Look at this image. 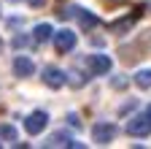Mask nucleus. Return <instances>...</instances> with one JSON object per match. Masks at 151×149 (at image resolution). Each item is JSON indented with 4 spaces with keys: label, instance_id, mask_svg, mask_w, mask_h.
Returning a JSON list of instances; mask_svg holds the SVG:
<instances>
[{
    "label": "nucleus",
    "instance_id": "f257e3e1",
    "mask_svg": "<svg viewBox=\"0 0 151 149\" xmlns=\"http://www.w3.org/2000/svg\"><path fill=\"white\" fill-rule=\"evenodd\" d=\"M84 65H86V71L92 73V76H105V73L113 68L108 54H89V57L84 60Z\"/></svg>",
    "mask_w": 151,
    "mask_h": 149
},
{
    "label": "nucleus",
    "instance_id": "f03ea898",
    "mask_svg": "<svg viewBox=\"0 0 151 149\" xmlns=\"http://www.w3.org/2000/svg\"><path fill=\"white\" fill-rule=\"evenodd\" d=\"M113 136H116V125H113V122H97V125L92 127V141L100 144V146L111 144Z\"/></svg>",
    "mask_w": 151,
    "mask_h": 149
},
{
    "label": "nucleus",
    "instance_id": "7ed1b4c3",
    "mask_svg": "<svg viewBox=\"0 0 151 149\" xmlns=\"http://www.w3.org/2000/svg\"><path fill=\"white\" fill-rule=\"evenodd\" d=\"M49 125V114L46 111H32V114L24 119V130L30 136H38V133H43V127Z\"/></svg>",
    "mask_w": 151,
    "mask_h": 149
},
{
    "label": "nucleus",
    "instance_id": "20e7f679",
    "mask_svg": "<svg viewBox=\"0 0 151 149\" xmlns=\"http://www.w3.org/2000/svg\"><path fill=\"white\" fill-rule=\"evenodd\" d=\"M127 133L135 136V138L151 136V122H148V117H146V114H143V117H132V119L127 122Z\"/></svg>",
    "mask_w": 151,
    "mask_h": 149
},
{
    "label": "nucleus",
    "instance_id": "39448f33",
    "mask_svg": "<svg viewBox=\"0 0 151 149\" xmlns=\"http://www.w3.org/2000/svg\"><path fill=\"white\" fill-rule=\"evenodd\" d=\"M54 46L60 54L65 52H73L76 49V33L73 30H60V33H54Z\"/></svg>",
    "mask_w": 151,
    "mask_h": 149
},
{
    "label": "nucleus",
    "instance_id": "423d86ee",
    "mask_svg": "<svg viewBox=\"0 0 151 149\" xmlns=\"http://www.w3.org/2000/svg\"><path fill=\"white\" fill-rule=\"evenodd\" d=\"M43 84L51 87V89L65 87V73H62L60 68H54V65H46V68H43Z\"/></svg>",
    "mask_w": 151,
    "mask_h": 149
},
{
    "label": "nucleus",
    "instance_id": "0eeeda50",
    "mask_svg": "<svg viewBox=\"0 0 151 149\" xmlns=\"http://www.w3.org/2000/svg\"><path fill=\"white\" fill-rule=\"evenodd\" d=\"M14 73L16 76H32L35 73V63L30 57H24V54H19V57L14 60Z\"/></svg>",
    "mask_w": 151,
    "mask_h": 149
},
{
    "label": "nucleus",
    "instance_id": "6e6552de",
    "mask_svg": "<svg viewBox=\"0 0 151 149\" xmlns=\"http://www.w3.org/2000/svg\"><path fill=\"white\" fill-rule=\"evenodd\" d=\"M46 144H49V146H73V149H78V146H81L78 141H73V138H70V136L65 133V130H60V133H54V136H51V138H49Z\"/></svg>",
    "mask_w": 151,
    "mask_h": 149
},
{
    "label": "nucleus",
    "instance_id": "1a4fd4ad",
    "mask_svg": "<svg viewBox=\"0 0 151 149\" xmlns=\"http://www.w3.org/2000/svg\"><path fill=\"white\" fill-rule=\"evenodd\" d=\"M51 35H54V27H51V25H46V22H43V25H35V30H32L35 44H46Z\"/></svg>",
    "mask_w": 151,
    "mask_h": 149
},
{
    "label": "nucleus",
    "instance_id": "9d476101",
    "mask_svg": "<svg viewBox=\"0 0 151 149\" xmlns=\"http://www.w3.org/2000/svg\"><path fill=\"white\" fill-rule=\"evenodd\" d=\"M76 16H78V25H81L84 30H92V27H97V22H100L94 14H89V11H81V8L76 11Z\"/></svg>",
    "mask_w": 151,
    "mask_h": 149
},
{
    "label": "nucleus",
    "instance_id": "9b49d317",
    "mask_svg": "<svg viewBox=\"0 0 151 149\" xmlns=\"http://www.w3.org/2000/svg\"><path fill=\"white\" fill-rule=\"evenodd\" d=\"M135 84L140 89H151V68H140L135 73Z\"/></svg>",
    "mask_w": 151,
    "mask_h": 149
},
{
    "label": "nucleus",
    "instance_id": "f8f14e48",
    "mask_svg": "<svg viewBox=\"0 0 151 149\" xmlns=\"http://www.w3.org/2000/svg\"><path fill=\"white\" fill-rule=\"evenodd\" d=\"M132 22H135V19H132V16H127V19L111 22V25H108V30H111V33H127V30L132 27Z\"/></svg>",
    "mask_w": 151,
    "mask_h": 149
},
{
    "label": "nucleus",
    "instance_id": "ddd939ff",
    "mask_svg": "<svg viewBox=\"0 0 151 149\" xmlns=\"http://www.w3.org/2000/svg\"><path fill=\"white\" fill-rule=\"evenodd\" d=\"M0 138L16 141V127H14V125H0Z\"/></svg>",
    "mask_w": 151,
    "mask_h": 149
},
{
    "label": "nucleus",
    "instance_id": "4468645a",
    "mask_svg": "<svg viewBox=\"0 0 151 149\" xmlns=\"http://www.w3.org/2000/svg\"><path fill=\"white\" fill-rule=\"evenodd\" d=\"M24 44H27L24 35H16V38H14V46H24Z\"/></svg>",
    "mask_w": 151,
    "mask_h": 149
},
{
    "label": "nucleus",
    "instance_id": "2eb2a0df",
    "mask_svg": "<svg viewBox=\"0 0 151 149\" xmlns=\"http://www.w3.org/2000/svg\"><path fill=\"white\" fill-rule=\"evenodd\" d=\"M68 119H70V125H73V127H78V117H76V114H68Z\"/></svg>",
    "mask_w": 151,
    "mask_h": 149
},
{
    "label": "nucleus",
    "instance_id": "dca6fc26",
    "mask_svg": "<svg viewBox=\"0 0 151 149\" xmlns=\"http://www.w3.org/2000/svg\"><path fill=\"white\" fill-rule=\"evenodd\" d=\"M30 6H35V8H38V6H43V0H30Z\"/></svg>",
    "mask_w": 151,
    "mask_h": 149
},
{
    "label": "nucleus",
    "instance_id": "f3484780",
    "mask_svg": "<svg viewBox=\"0 0 151 149\" xmlns=\"http://www.w3.org/2000/svg\"><path fill=\"white\" fill-rule=\"evenodd\" d=\"M146 117H148V122H151V106H148V108H146Z\"/></svg>",
    "mask_w": 151,
    "mask_h": 149
},
{
    "label": "nucleus",
    "instance_id": "a211bd4d",
    "mask_svg": "<svg viewBox=\"0 0 151 149\" xmlns=\"http://www.w3.org/2000/svg\"><path fill=\"white\" fill-rule=\"evenodd\" d=\"M0 52H3V41H0Z\"/></svg>",
    "mask_w": 151,
    "mask_h": 149
}]
</instances>
